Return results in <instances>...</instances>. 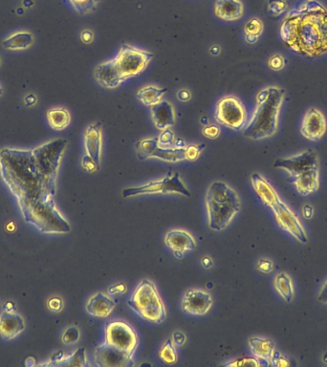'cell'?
<instances>
[{
    "mask_svg": "<svg viewBox=\"0 0 327 367\" xmlns=\"http://www.w3.org/2000/svg\"><path fill=\"white\" fill-rule=\"evenodd\" d=\"M0 176L18 201L24 221L41 234H68L70 224L57 209L35 162L32 149L2 148Z\"/></svg>",
    "mask_w": 327,
    "mask_h": 367,
    "instance_id": "obj_1",
    "label": "cell"
},
{
    "mask_svg": "<svg viewBox=\"0 0 327 367\" xmlns=\"http://www.w3.org/2000/svg\"><path fill=\"white\" fill-rule=\"evenodd\" d=\"M280 38L299 55L318 58L327 54V8L319 2H304L288 11Z\"/></svg>",
    "mask_w": 327,
    "mask_h": 367,
    "instance_id": "obj_2",
    "label": "cell"
},
{
    "mask_svg": "<svg viewBox=\"0 0 327 367\" xmlns=\"http://www.w3.org/2000/svg\"><path fill=\"white\" fill-rule=\"evenodd\" d=\"M285 99V90L280 87L261 89L256 97V107L243 129V135L253 141L274 136L279 127L280 115Z\"/></svg>",
    "mask_w": 327,
    "mask_h": 367,
    "instance_id": "obj_3",
    "label": "cell"
},
{
    "mask_svg": "<svg viewBox=\"0 0 327 367\" xmlns=\"http://www.w3.org/2000/svg\"><path fill=\"white\" fill-rule=\"evenodd\" d=\"M205 202L208 210L209 227L216 232L225 230L241 207L238 193L222 181L211 184Z\"/></svg>",
    "mask_w": 327,
    "mask_h": 367,
    "instance_id": "obj_4",
    "label": "cell"
},
{
    "mask_svg": "<svg viewBox=\"0 0 327 367\" xmlns=\"http://www.w3.org/2000/svg\"><path fill=\"white\" fill-rule=\"evenodd\" d=\"M67 144V139L58 138L32 149L36 170L54 197L57 192L58 170Z\"/></svg>",
    "mask_w": 327,
    "mask_h": 367,
    "instance_id": "obj_5",
    "label": "cell"
},
{
    "mask_svg": "<svg viewBox=\"0 0 327 367\" xmlns=\"http://www.w3.org/2000/svg\"><path fill=\"white\" fill-rule=\"evenodd\" d=\"M128 304L142 319L148 322L162 324L167 318L165 305L153 281L142 280L134 291Z\"/></svg>",
    "mask_w": 327,
    "mask_h": 367,
    "instance_id": "obj_6",
    "label": "cell"
},
{
    "mask_svg": "<svg viewBox=\"0 0 327 367\" xmlns=\"http://www.w3.org/2000/svg\"><path fill=\"white\" fill-rule=\"evenodd\" d=\"M155 55L148 51L142 50L129 45L122 44L115 58L117 68L124 80L137 77L146 69Z\"/></svg>",
    "mask_w": 327,
    "mask_h": 367,
    "instance_id": "obj_7",
    "label": "cell"
},
{
    "mask_svg": "<svg viewBox=\"0 0 327 367\" xmlns=\"http://www.w3.org/2000/svg\"><path fill=\"white\" fill-rule=\"evenodd\" d=\"M168 193H177L183 197H190L189 190L183 183L179 173H168L162 179L150 181L138 187L124 188L123 197L131 198L139 197V195L168 194Z\"/></svg>",
    "mask_w": 327,
    "mask_h": 367,
    "instance_id": "obj_8",
    "label": "cell"
},
{
    "mask_svg": "<svg viewBox=\"0 0 327 367\" xmlns=\"http://www.w3.org/2000/svg\"><path fill=\"white\" fill-rule=\"evenodd\" d=\"M216 121L233 131H241L247 122L245 107L236 97L222 98L216 104Z\"/></svg>",
    "mask_w": 327,
    "mask_h": 367,
    "instance_id": "obj_9",
    "label": "cell"
},
{
    "mask_svg": "<svg viewBox=\"0 0 327 367\" xmlns=\"http://www.w3.org/2000/svg\"><path fill=\"white\" fill-rule=\"evenodd\" d=\"M104 342L119 351L134 356L138 347L139 339L135 330L131 325L117 320L106 324Z\"/></svg>",
    "mask_w": 327,
    "mask_h": 367,
    "instance_id": "obj_10",
    "label": "cell"
},
{
    "mask_svg": "<svg viewBox=\"0 0 327 367\" xmlns=\"http://www.w3.org/2000/svg\"><path fill=\"white\" fill-rule=\"evenodd\" d=\"M135 149L140 161L153 158L168 163H178L186 160V148H163L155 137L138 141Z\"/></svg>",
    "mask_w": 327,
    "mask_h": 367,
    "instance_id": "obj_11",
    "label": "cell"
},
{
    "mask_svg": "<svg viewBox=\"0 0 327 367\" xmlns=\"http://www.w3.org/2000/svg\"><path fill=\"white\" fill-rule=\"evenodd\" d=\"M271 210L274 212L275 220H277L280 229L291 234L302 244H306L308 242L306 231H305L301 220L282 199L275 203L271 208Z\"/></svg>",
    "mask_w": 327,
    "mask_h": 367,
    "instance_id": "obj_12",
    "label": "cell"
},
{
    "mask_svg": "<svg viewBox=\"0 0 327 367\" xmlns=\"http://www.w3.org/2000/svg\"><path fill=\"white\" fill-rule=\"evenodd\" d=\"M319 166L318 155L311 149H307V151L288 156V157L278 159L274 163L275 168L285 171L290 177H294L305 170L319 168Z\"/></svg>",
    "mask_w": 327,
    "mask_h": 367,
    "instance_id": "obj_13",
    "label": "cell"
},
{
    "mask_svg": "<svg viewBox=\"0 0 327 367\" xmlns=\"http://www.w3.org/2000/svg\"><path fill=\"white\" fill-rule=\"evenodd\" d=\"M327 122L321 110L311 107L305 112L301 126V134L309 141H319L326 134Z\"/></svg>",
    "mask_w": 327,
    "mask_h": 367,
    "instance_id": "obj_14",
    "label": "cell"
},
{
    "mask_svg": "<svg viewBox=\"0 0 327 367\" xmlns=\"http://www.w3.org/2000/svg\"><path fill=\"white\" fill-rule=\"evenodd\" d=\"M95 363L100 367L133 366V356L109 346L106 342L96 347L94 353Z\"/></svg>",
    "mask_w": 327,
    "mask_h": 367,
    "instance_id": "obj_15",
    "label": "cell"
},
{
    "mask_svg": "<svg viewBox=\"0 0 327 367\" xmlns=\"http://www.w3.org/2000/svg\"><path fill=\"white\" fill-rule=\"evenodd\" d=\"M212 306V296L199 289L188 291L182 298V310L187 314L204 315L211 310Z\"/></svg>",
    "mask_w": 327,
    "mask_h": 367,
    "instance_id": "obj_16",
    "label": "cell"
},
{
    "mask_svg": "<svg viewBox=\"0 0 327 367\" xmlns=\"http://www.w3.org/2000/svg\"><path fill=\"white\" fill-rule=\"evenodd\" d=\"M94 77L97 82L106 89H115L126 82L117 68L115 58L98 65L95 67Z\"/></svg>",
    "mask_w": 327,
    "mask_h": 367,
    "instance_id": "obj_17",
    "label": "cell"
},
{
    "mask_svg": "<svg viewBox=\"0 0 327 367\" xmlns=\"http://www.w3.org/2000/svg\"><path fill=\"white\" fill-rule=\"evenodd\" d=\"M85 153L93 159L98 166H101L102 155V126L101 122H94L87 127L84 133Z\"/></svg>",
    "mask_w": 327,
    "mask_h": 367,
    "instance_id": "obj_18",
    "label": "cell"
},
{
    "mask_svg": "<svg viewBox=\"0 0 327 367\" xmlns=\"http://www.w3.org/2000/svg\"><path fill=\"white\" fill-rule=\"evenodd\" d=\"M151 119L158 131H163L172 129L177 122V112L172 102L162 100L153 107H150Z\"/></svg>",
    "mask_w": 327,
    "mask_h": 367,
    "instance_id": "obj_19",
    "label": "cell"
},
{
    "mask_svg": "<svg viewBox=\"0 0 327 367\" xmlns=\"http://www.w3.org/2000/svg\"><path fill=\"white\" fill-rule=\"evenodd\" d=\"M165 243L168 248L174 252L177 258H182L185 252L194 251L196 248L194 237L182 230H172L168 232L165 236Z\"/></svg>",
    "mask_w": 327,
    "mask_h": 367,
    "instance_id": "obj_20",
    "label": "cell"
},
{
    "mask_svg": "<svg viewBox=\"0 0 327 367\" xmlns=\"http://www.w3.org/2000/svg\"><path fill=\"white\" fill-rule=\"evenodd\" d=\"M289 182L294 186L297 192L304 197L316 192L319 188V168H315L305 170L294 177H290Z\"/></svg>",
    "mask_w": 327,
    "mask_h": 367,
    "instance_id": "obj_21",
    "label": "cell"
},
{
    "mask_svg": "<svg viewBox=\"0 0 327 367\" xmlns=\"http://www.w3.org/2000/svg\"><path fill=\"white\" fill-rule=\"evenodd\" d=\"M25 329V322L16 313L3 312L0 315V337L10 341L18 337Z\"/></svg>",
    "mask_w": 327,
    "mask_h": 367,
    "instance_id": "obj_22",
    "label": "cell"
},
{
    "mask_svg": "<svg viewBox=\"0 0 327 367\" xmlns=\"http://www.w3.org/2000/svg\"><path fill=\"white\" fill-rule=\"evenodd\" d=\"M214 14L225 21H236L243 18L244 5L241 0H216Z\"/></svg>",
    "mask_w": 327,
    "mask_h": 367,
    "instance_id": "obj_23",
    "label": "cell"
},
{
    "mask_svg": "<svg viewBox=\"0 0 327 367\" xmlns=\"http://www.w3.org/2000/svg\"><path fill=\"white\" fill-rule=\"evenodd\" d=\"M250 179L253 190L257 193L258 197L260 198L263 204L269 207L270 209L280 200L275 188L263 176L258 173H253Z\"/></svg>",
    "mask_w": 327,
    "mask_h": 367,
    "instance_id": "obj_24",
    "label": "cell"
},
{
    "mask_svg": "<svg viewBox=\"0 0 327 367\" xmlns=\"http://www.w3.org/2000/svg\"><path fill=\"white\" fill-rule=\"evenodd\" d=\"M115 306L116 303L112 298L106 293L100 292L89 298L85 309L93 317L106 318L111 314Z\"/></svg>",
    "mask_w": 327,
    "mask_h": 367,
    "instance_id": "obj_25",
    "label": "cell"
},
{
    "mask_svg": "<svg viewBox=\"0 0 327 367\" xmlns=\"http://www.w3.org/2000/svg\"><path fill=\"white\" fill-rule=\"evenodd\" d=\"M249 347L255 358L269 364L275 351V344L272 340L257 337L249 340Z\"/></svg>",
    "mask_w": 327,
    "mask_h": 367,
    "instance_id": "obj_26",
    "label": "cell"
},
{
    "mask_svg": "<svg viewBox=\"0 0 327 367\" xmlns=\"http://www.w3.org/2000/svg\"><path fill=\"white\" fill-rule=\"evenodd\" d=\"M34 41H35V38L30 32L19 31L5 38L2 41V46L6 50L23 51L30 48Z\"/></svg>",
    "mask_w": 327,
    "mask_h": 367,
    "instance_id": "obj_27",
    "label": "cell"
},
{
    "mask_svg": "<svg viewBox=\"0 0 327 367\" xmlns=\"http://www.w3.org/2000/svg\"><path fill=\"white\" fill-rule=\"evenodd\" d=\"M167 91V88L155 87V85H146L138 90L136 98L145 107H151L162 101Z\"/></svg>",
    "mask_w": 327,
    "mask_h": 367,
    "instance_id": "obj_28",
    "label": "cell"
},
{
    "mask_svg": "<svg viewBox=\"0 0 327 367\" xmlns=\"http://www.w3.org/2000/svg\"><path fill=\"white\" fill-rule=\"evenodd\" d=\"M49 126L56 131H65L71 122V115L67 109L63 107H53L47 110L46 113Z\"/></svg>",
    "mask_w": 327,
    "mask_h": 367,
    "instance_id": "obj_29",
    "label": "cell"
},
{
    "mask_svg": "<svg viewBox=\"0 0 327 367\" xmlns=\"http://www.w3.org/2000/svg\"><path fill=\"white\" fill-rule=\"evenodd\" d=\"M274 286L280 297L285 302L290 303L294 298L295 291L291 278L284 271H280L275 276Z\"/></svg>",
    "mask_w": 327,
    "mask_h": 367,
    "instance_id": "obj_30",
    "label": "cell"
},
{
    "mask_svg": "<svg viewBox=\"0 0 327 367\" xmlns=\"http://www.w3.org/2000/svg\"><path fill=\"white\" fill-rule=\"evenodd\" d=\"M264 31V23L258 18L249 19L244 26V38L249 44L257 43Z\"/></svg>",
    "mask_w": 327,
    "mask_h": 367,
    "instance_id": "obj_31",
    "label": "cell"
},
{
    "mask_svg": "<svg viewBox=\"0 0 327 367\" xmlns=\"http://www.w3.org/2000/svg\"><path fill=\"white\" fill-rule=\"evenodd\" d=\"M53 366H80L84 367L89 366L87 362V354H85V349L80 347V348L76 350L74 353L71 354L67 358H62L56 361L52 364Z\"/></svg>",
    "mask_w": 327,
    "mask_h": 367,
    "instance_id": "obj_32",
    "label": "cell"
},
{
    "mask_svg": "<svg viewBox=\"0 0 327 367\" xmlns=\"http://www.w3.org/2000/svg\"><path fill=\"white\" fill-rule=\"evenodd\" d=\"M101 0H69L73 8L80 14L93 13Z\"/></svg>",
    "mask_w": 327,
    "mask_h": 367,
    "instance_id": "obj_33",
    "label": "cell"
},
{
    "mask_svg": "<svg viewBox=\"0 0 327 367\" xmlns=\"http://www.w3.org/2000/svg\"><path fill=\"white\" fill-rule=\"evenodd\" d=\"M160 359L164 363L173 364L177 362V353L172 340H167L159 352Z\"/></svg>",
    "mask_w": 327,
    "mask_h": 367,
    "instance_id": "obj_34",
    "label": "cell"
},
{
    "mask_svg": "<svg viewBox=\"0 0 327 367\" xmlns=\"http://www.w3.org/2000/svg\"><path fill=\"white\" fill-rule=\"evenodd\" d=\"M287 10L288 3L286 0H268L267 11L270 16H282Z\"/></svg>",
    "mask_w": 327,
    "mask_h": 367,
    "instance_id": "obj_35",
    "label": "cell"
},
{
    "mask_svg": "<svg viewBox=\"0 0 327 367\" xmlns=\"http://www.w3.org/2000/svg\"><path fill=\"white\" fill-rule=\"evenodd\" d=\"M270 366L269 363L267 362L260 361L257 358H241L238 359H234V362L231 363L226 364L225 366L229 367H239V366Z\"/></svg>",
    "mask_w": 327,
    "mask_h": 367,
    "instance_id": "obj_36",
    "label": "cell"
},
{
    "mask_svg": "<svg viewBox=\"0 0 327 367\" xmlns=\"http://www.w3.org/2000/svg\"><path fill=\"white\" fill-rule=\"evenodd\" d=\"M158 144L163 148H173L177 137H175L174 132L172 129H166V131H161V134L157 137Z\"/></svg>",
    "mask_w": 327,
    "mask_h": 367,
    "instance_id": "obj_37",
    "label": "cell"
},
{
    "mask_svg": "<svg viewBox=\"0 0 327 367\" xmlns=\"http://www.w3.org/2000/svg\"><path fill=\"white\" fill-rule=\"evenodd\" d=\"M206 148V144H190L186 146V160L194 162L199 159L200 154Z\"/></svg>",
    "mask_w": 327,
    "mask_h": 367,
    "instance_id": "obj_38",
    "label": "cell"
},
{
    "mask_svg": "<svg viewBox=\"0 0 327 367\" xmlns=\"http://www.w3.org/2000/svg\"><path fill=\"white\" fill-rule=\"evenodd\" d=\"M80 337L79 329L77 327H69L63 333L62 341L63 344H74L79 341Z\"/></svg>",
    "mask_w": 327,
    "mask_h": 367,
    "instance_id": "obj_39",
    "label": "cell"
},
{
    "mask_svg": "<svg viewBox=\"0 0 327 367\" xmlns=\"http://www.w3.org/2000/svg\"><path fill=\"white\" fill-rule=\"evenodd\" d=\"M268 66L274 71L282 70L285 66V58L280 54H275L268 60Z\"/></svg>",
    "mask_w": 327,
    "mask_h": 367,
    "instance_id": "obj_40",
    "label": "cell"
},
{
    "mask_svg": "<svg viewBox=\"0 0 327 367\" xmlns=\"http://www.w3.org/2000/svg\"><path fill=\"white\" fill-rule=\"evenodd\" d=\"M270 364L277 367H285L292 366V362L286 357L283 356L280 352L275 351L271 359Z\"/></svg>",
    "mask_w": 327,
    "mask_h": 367,
    "instance_id": "obj_41",
    "label": "cell"
},
{
    "mask_svg": "<svg viewBox=\"0 0 327 367\" xmlns=\"http://www.w3.org/2000/svg\"><path fill=\"white\" fill-rule=\"evenodd\" d=\"M82 166L84 168V170L89 173H93L100 168V166L97 165L93 159L89 157L87 154L82 159Z\"/></svg>",
    "mask_w": 327,
    "mask_h": 367,
    "instance_id": "obj_42",
    "label": "cell"
},
{
    "mask_svg": "<svg viewBox=\"0 0 327 367\" xmlns=\"http://www.w3.org/2000/svg\"><path fill=\"white\" fill-rule=\"evenodd\" d=\"M221 133V129L216 126V124H210V126H205L203 131H202V134H203L206 138L209 139L218 138Z\"/></svg>",
    "mask_w": 327,
    "mask_h": 367,
    "instance_id": "obj_43",
    "label": "cell"
},
{
    "mask_svg": "<svg viewBox=\"0 0 327 367\" xmlns=\"http://www.w3.org/2000/svg\"><path fill=\"white\" fill-rule=\"evenodd\" d=\"M47 306L49 310L52 311V312L58 313L63 310V302L60 298H52L48 300Z\"/></svg>",
    "mask_w": 327,
    "mask_h": 367,
    "instance_id": "obj_44",
    "label": "cell"
},
{
    "mask_svg": "<svg viewBox=\"0 0 327 367\" xmlns=\"http://www.w3.org/2000/svg\"><path fill=\"white\" fill-rule=\"evenodd\" d=\"M258 271H262V273L269 274L274 270V263L269 259H261L258 263Z\"/></svg>",
    "mask_w": 327,
    "mask_h": 367,
    "instance_id": "obj_45",
    "label": "cell"
},
{
    "mask_svg": "<svg viewBox=\"0 0 327 367\" xmlns=\"http://www.w3.org/2000/svg\"><path fill=\"white\" fill-rule=\"evenodd\" d=\"M187 341V337L181 332H175L172 335V342L174 346H184Z\"/></svg>",
    "mask_w": 327,
    "mask_h": 367,
    "instance_id": "obj_46",
    "label": "cell"
},
{
    "mask_svg": "<svg viewBox=\"0 0 327 367\" xmlns=\"http://www.w3.org/2000/svg\"><path fill=\"white\" fill-rule=\"evenodd\" d=\"M80 40L82 43L89 44L94 41V33L91 30H84L80 33Z\"/></svg>",
    "mask_w": 327,
    "mask_h": 367,
    "instance_id": "obj_47",
    "label": "cell"
},
{
    "mask_svg": "<svg viewBox=\"0 0 327 367\" xmlns=\"http://www.w3.org/2000/svg\"><path fill=\"white\" fill-rule=\"evenodd\" d=\"M318 300L319 302L327 304V280L322 286L321 290H319Z\"/></svg>",
    "mask_w": 327,
    "mask_h": 367,
    "instance_id": "obj_48",
    "label": "cell"
},
{
    "mask_svg": "<svg viewBox=\"0 0 327 367\" xmlns=\"http://www.w3.org/2000/svg\"><path fill=\"white\" fill-rule=\"evenodd\" d=\"M126 291V286L124 285V283H119V285H116L114 286H112V287L109 289V292L111 293V295H116V293H124Z\"/></svg>",
    "mask_w": 327,
    "mask_h": 367,
    "instance_id": "obj_49",
    "label": "cell"
},
{
    "mask_svg": "<svg viewBox=\"0 0 327 367\" xmlns=\"http://www.w3.org/2000/svg\"><path fill=\"white\" fill-rule=\"evenodd\" d=\"M177 99L181 102H189L192 99V93L189 90H180L177 93Z\"/></svg>",
    "mask_w": 327,
    "mask_h": 367,
    "instance_id": "obj_50",
    "label": "cell"
},
{
    "mask_svg": "<svg viewBox=\"0 0 327 367\" xmlns=\"http://www.w3.org/2000/svg\"><path fill=\"white\" fill-rule=\"evenodd\" d=\"M313 210H312V208L310 207V205H306V207H304V214L306 219H311L312 215H313Z\"/></svg>",
    "mask_w": 327,
    "mask_h": 367,
    "instance_id": "obj_51",
    "label": "cell"
},
{
    "mask_svg": "<svg viewBox=\"0 0 327 367\" xmlns=\"http://www.w3.org/2000/svg\"><path fill=\"white\" fill-rule=\"evenodd\" d=\"M211 53L214 56L219 55V53H221V48L217 45H214L211 49Z\"/></svg>",
    "mask_w": 327,
    "mask_h": 367,
    "instance_id": "obj_52",
    "label": "cell"
},
{
    "mask_svg": "<svg viewBox=\"0 0 327 367\" xmlns=\"http://www.w3.org/2000/svg\"><path fill=\"white\" fill-rule=\"evenodd\" d=\"M202 263H203V265L206 267V268H209V266L212 265L211 259L208 258H204L203 260H202Z\"/></svg>",
    "mask_w": 327,
    "mask_h": 367,
    "instance_id": "obj_53",
    "label": "cell"
},
{
    "mask_svg": "<svg viewBox=\"0 0 327 367\" xmlns=\"http://www.w3.org/2000/svg\"><path fill=\"white\" fill-rule=\"evenodd\" d=\"M3 93H4L3 87H2V85H0V97H1L2 95H3Z\"/></svg>",
    "mask_w": 327,
    "mask_h": 367,
    "instance_id": "obj_54",
    "label": "cell"
},
{
    "mask_svg": "<svg viewBox=\"0 0 327 367\" xmlns=\"http://www.w3.org/2000/svg\"><path fill=\"white\" fill-rule=\"evenodd\" d=\"M304 2L313 1V0H304Z\"/></svg>",
    "mask_w": 327,
    "mask_h": 367,
    "instance_id": "obj_55",
    "label": "cell"
}]
</instances>
